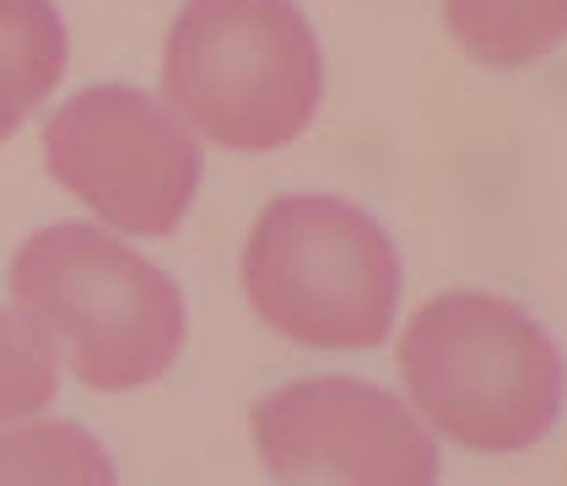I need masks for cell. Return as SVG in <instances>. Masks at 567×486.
Masks as SVG:
<instances>
[{"label": "cell", "mask_w": 567, "mask_h": 486, "mask_svg": "<svg viewBox=\"0 0 567 486\" xmlns=\"http://www.w3.org/2000/svg\"><path fill=\"white\" fill-rule=\"evenodd\" d=\"M44 163L60 189L141 238L174 232L200 189L189 125L135 87L76 92L44 125Z\"/></svg>", "instance_id": "cell-5"}, {"label": "cell", "mask_w": 567, "mask_h": 486, "mask_svg": "<svg viewBox=\"0 0 567 486\" xmlns=\"http://www.w3.org/2000/svg\"><path fill=\"white\" fill-rule=\"evenodd\" d=\"M400 373L443 438L481 454L540 443L563 411V352L524 309L492 292H443L411 313Z\"/></svg>", "instance_id": "cell-2"}, {"label": "cell", "mask_w": 567, "mask_h": 486, "mask_svg": "<svg viewBox=\"0 0 567 486\" xmlns=\"http://www.w3.org/2000/svg\"><path fill=\"white\" fill-rule=\"evenodd\" d=\"M65 76V28L49 0H0V141Z\"/></svg>", "instance_id": "cell-7"}, {"label": "cell", "mask_w": 567, "mask_h": 486, "mask_svg": "<svg viewBox=\"0 0 567 486\" xmlns=\"http://www.w3.org/2000/svg\"><path fill=\"white\" fill-rule=\"evenodd\" d=\"M443 28L486 65H529L567 44V0H443Z\"/></svg>", "instance_id": "cell-8"}, {"label": "cell", "mask_w": 567, "mask_h": 486, "mask_svg": "<svg viewBox=\"0 0 567 486\" xmlns=\"http://www.w3.org/2000/svg\"><path fill=\"white\" fill-rule=\"evenodd\" d=\"M324 60L292 0H189L178 11L163 92L174 114L227 152H276L319 108Z\"/></svg>", "instance_id": "cell-3"}, {"label": "cell", "mask_w": 567, "mask_h": 486, "mask_svg": "<svg viewBox=\"0 0 567 486\" xmlns=\"http://www.w3.org/2000/svg\"><path fill=\"white\" fill-rule=\"evenodd\" d=\"M0 482H114V465L82 427L28 422L0 433Z\"/></svg>", "instance_id": "cell-9"}, {"label": "cell", "mask_w": 567, "mask_h": 486, "mask_svg": "<svg viewBox=\"0 0 567 486\" xmlns=\"http://www.w3.org/2000/svg\"><path fill=\"white\" fill-rule=\"evenodd\" d=\"M11 303L49 356L103 395L163 379L184 347L178 287L92 221L44 227L17 249Z\"/></svg>", "instance_id": "cell-1"}, {"label": "cell", "mask_w": 567, "mask_h": 486, "mask_svg": "<svg viewBox=\"0 0 567 486\" xmlns=\"http://www.w3.org/2000/svg\"><path fill=\"white\" fill-rule=\"evenodd\" d=\"M255 448L276 482H437V443L427 427L362 379H303L265 395L255 405Z\"/></svg>", "instance_id": "cell-6"}, {"label": "cell", "mask_w": 567, "mask_h": 486, "mask_svg": "<svg viewBox=\"0 0 567 486\" xmlns=\"http://www.w3.org/2000/svg\"><path fill=\"white\" fill-rule=\"evenodd\" d=\"M244 292L298 347L368 352L390 335L400 260L384 227L330 195L265 206L244 244Z\"/></svg>", "instance_id": "cell-4"}, {"label": "cell", "mask_w": 567, "mask_h": 486, "mask_svg": "<svg viewBox=\"0 0 567 486\" xmlns=\"http://www.w3.org/2000/svg\"><path fill=\"white\" fill-rule=\"evenodd\" d=\"M49 400H54V356L17 313L0 309V422L33 416Z\"/></svg>", "instance_id": "cell-10"}]
</instances>
